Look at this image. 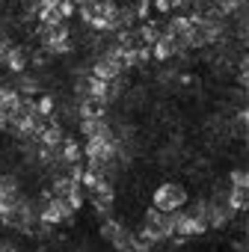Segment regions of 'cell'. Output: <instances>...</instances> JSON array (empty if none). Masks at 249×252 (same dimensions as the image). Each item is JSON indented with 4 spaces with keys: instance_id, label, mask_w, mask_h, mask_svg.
Here are the masks:
<instances>
[{
    "instance_id": "cell-1",
    "label": "cell",
    "mask_w": 249,
    "mask_h": 252,
    "mask_svg": "<svg viewBox=\"0 0 249 252\" xmlns=\"http://www.w3.org/2000/svg\"><path fill=\"white\" fill-rule=\"evenodd\" d=\"M184 202H187V193H184L181 184H163V187H157V193H155V208H157V211H166V214L178 211Z\"/></svg>"
},
{
    "instance_id": "cell-2",
    "label": "cell",
    "mask_w": 249,
    "mask_h": 252,
    "mask_svg": "<svg viewBox=\"0 0 249 252\" xmlns=\"http://www.w3.org/2000/svg\"><path fill=\"white\" fill-rule=\"evenodd\" d=\"M71 211H74V208H71L65 199L54 196V199H48V205H45V211H42V222H48V225L62 222L65 217H71Z\"/></svg>"
},
{
    "instance_id": "cell-3",
    "label": "cell",
    "mask_w": 249,
    "mask_h": 252,
    "mask_svg": "<svg viewBox=\"0 0 249 252\" xmlns=\"http://www.w3.org/2000/svg\"><path fill=\"white\" fill-rule=\"evenodd\" d=\"M175 51H178V42H175L172 33H163V36L152 45V54H155L157 60H169V57H175Z\"/></svg>"
},
{
    "instance_id": "cell-4",
    "label": "cell",
    "mask_w": 249,
    "mask_h": 252,
    "mask_svg": "<svg viewBox=\"0 0 249 252\" xmlns=\"http://www.w3.org/2000/svg\"><path fill=\"white\" fill-rule=\"evenodd\" d=\"M39 140H42V146L57 149V146H62V128H57V125H42Z\"/></svg>"
},
{
    "instance_id": "cell-5",
    "label": "cell",
    "mask_w": 249,
    "mask_h": 252,
    "mask_svg": "<svg viewBox=\"0 0 249 252\" xmlns=\"http://www.w3.org/2000/svg\"><path fill=\"white\" fill-rule=\"evenodd\" d=\"M86 92H89V98H95V101H104L107 98V80H101V77H89V83H86Z\"/></svg>"
},
{
    "instance_id": "cell-6",
    "label": "cell",
    "mask_w": 249,
    "mask_h": 252,
    "mask_svg": "<svg viewBox=\"0 0 249 252\" xmlns=\"http://www.w3.org/2000/svg\"><path fill=\"white\" fill-rule=\"evenodd\" d=\"M246 205H249V190L234 187V190L228 193V208H231V211H240V208H246Z\"/></svg>"
},
{
    "instance_id": "cell-7",
    "label": "cell",
    "mask_w": 249,
    "mask_h": 252,
    "mask_svg": "<svg viewBox=\"0 0 249 252\" xmlns=\"http://www.w3.org/2000/svg\"><path fill=\"white\" fill-rule=\"evenodd\" d=\"M6 65H9L12 71H21V68L27 65V54H24L21 48H9V54H6Z\"/></svg>"
},
{
    "instance_id": "cell-8",
    "label": "cell",
    "mask_w": 249,
    "mask_h": 252,
    "mask_svg": "<svg viewBox=\"0 0 249 252\" xmlns=\"http://www.w3.org/2000/svg\"><path fill=\"white\" fill-rule=\"evenodd\" d=\"M65 163H77L80 160V149H77V143L74 140H62V155H60Z\"/></svg>"
},
{
    "instance_id": "cell-9",
    "label": "cell",
    "mask_w": 249,
    "mask_h": 252,
    "mask_svg": "<svg viewBox=\"0 0 249 252\" xmlns=\"http://www.w3.org/2000/svg\"><path fill=\"white\" fill-rule=\"evenodd\" d=\"M80 116H83V119H98V116H101V104H98L95 98H86V101L80 104Z\"/></svg>"
},
{
    "instance_id": "cell-10",
    "label": "cell",
    "mask_w": 249,
    "mask_h": 252,
    "mask_svg": "<svg viewBox=\"0 0 249 252\" xmlns=\"http://www.w3.org/2000/svg\"><path fill=\"white\" fill-rule=\"evenodd\" d=\"M140 36H143V42H146V45H155V42H157V39H160L163 33H160V30H157L155 24H146V27L140 30Z\"/></svg>"
},
{
    "instance_id": "cell-11",
    "label": "cell",
    "mask_w": 249,
    "mask_h": 252,
    "mask_svg": "<svg viewBox=\"0 0 249 252\" xmlns=\"http://www.w3.org/2000/svg\"><path fill=\"white\" fill-rule=\"evenodd\" d=\"M231 184L249 190V169H237V172H231Z\"/></svg>"
},
{
    "instance_id": "cell-12",
    "label": "cell",
    "mask_w": 249,
    "mask_h": 252,
    "mask_svg": "<svg viewBox=\"0 0 249 252\" xmlns=\"http://www.w3.org/2000/svg\"><path fill=\"white\" fill-rule=\"evenodd\" d=\"M36 113H39V116H51V113H54V101H51L48 95L39 98V101H36Z\"/></svg>"
},
{
    "instance_id": "cell-13",
    "label": "cell",
    "mask_w": 249,
    "mask_h": 252,
    "mask_svg": "<svg viewBox=\"0 0 249 252\" xmlns=\"http://www.w3.org/2000/svg\"><path fill=\"white\" fill-rule=\"evenodd\" d=\"M237 6H240V0H222V3H219V12H222V15H231V12H237Z\"/></svg>"
},
{
    "instance_id": "cell-14",
    "label": "cell",
    "mask_w": 249,
    "mask_h": 252,
    "mask_svg": "<svg viewBox=\"0 0 249 252\" xmlns=\"http://www.w3.org/2000/svg\"><path fill=\"white\" fill-rule=\"evenodd\" d=\"M57 9H60V15H62V18H68V15L77 9V6L71 3V0H60V3H57Z\"/></svg>"
},
{
    "instance_id": "cell-15",
    "label": "cell",
    "mask_w": 249,
    "mask_h": 252,
    "mask_svg": "<svg viewBox=\"0 0 249 252\" xmlns=\"http://www.w3.org/2000/svg\"><path fill=\"white\" fill-rule=\"evenodd\" d=\"M152 3H155L157 12H169L172 9V0H152Z\"/></svg>"
},
{
    "instance_id": "cell-16",
    "label": "cell",
    "mask_w": 249,
    "mask_h": 252,
    "mask_svg": "<svg viewBox=\"0 0 249 252\" xmlns=\"http://www.w3.org/2000/svg\"><path fill=\"white\" fill-rule=\"evenodd\" d=\"M149 6H152V0H140V6H137V15H140V18H146V15H149Z\"/></svg>"
},
{
    "instance_id": "cell-17",
    "label": "cell",
    "mask_w": 249,
    "mask_h": 252,
    "mask_svg": "<svg viewBox=\"0 0 249 252\" xmlns=\"http://www.w3.org/2000/svg\"><path fill=\"white\" fill-rule=\"evenodd\" d=\"M6 54H9V45H6L3 36H0V63H6Z\"/></svg>"
},
{
    "instance_id": "cell-18",
    "label": "cell",
    "mask_w": 249,
    "mask_h": 252,
    "mask_svg": "<svg viewBox=\"0 0 249 252\" xmlns=\"http://www.w3.org/2000/svg\"><path fill=\"white\" fill-rule=\"evenodd\" d=\"M149 57H152V51H149V48H137V63H146Z\"/></svg>"
},
{
    "instance_id": "cell-19",
    "label": "cell",
    "mask_w": 249,
    "mask_h": 252,
    "mask_svg": "<svg viewBox=\"0 0 249 252\" xmlns=\"http://www.w3.org/2000/svg\"><path fill=\"white\" fill-rule=\"evenodd\" d=\"M0 252H15V246L12 243H0Z\"/></svg>"
},
{
    "instance_id": "cell-20",
    "label": "cell",
    "mask_w": 249,
    "mask_h": 252,
    "mask_svg": "<svg viewBox=\"0 0 249 252\" xmlns=\"http://www.w3.org/2000/svg\"><path fill=\"white\" fill-rule=\"evenodd\" d=\"M240 3H243V0H240Z\"/></svg>"
}]
</instances>
